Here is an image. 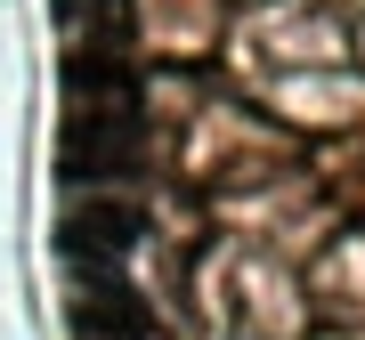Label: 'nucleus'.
<instances>
[{"mask_svg":"<svg viewBox=\"0 0 365 340\" xmlns=\"http://www.w3.org/2000/svg\"><path fill=\"white\" fill-rule=\"evenodd\" d=\"M138 170V122L130 114H106V105H73L66 138H57V179L66 186H114Z\"/></svg>","mask_w":365,"mask_h":340,"instance_id":"nucleus-1","label":"nucleus"},{"mask_svg":"<svg viewBox=\"0 0 365 340\" xmlns=\"http://www.w3.org/2000/svg\"><path fill=\"white\" fill-rule=\"evenodd\" d=\"M66 316H73L81 340H138V332H146V300L122 284L114 267H98V260H73V300H66Z\"/></svg>","mask_w":365,"mask_h":340,"instance_id":"nucleus-2","label":"nucleus"},{"mask_svg":"<svg viewBox=\"0 0 365 340\" xmlns=\"http://www.w3.org/2000/svg\"><path fill=\"white\" fill-rule=\"evenodd\" d=\"M138 235H146L138 203H114V195H90V203H73L66 219H57V243H66V260H98V267H114Z\"/></svg>","mask_w":365,"mask_h":340,"instance_id":"nucleus-3","label":"nucleus"},{"mask_svg":"<svg viewBox=\"0 0 365 340\" xmlns=\"http://www.w3.org/2000/svg\"><path fill=\"white\" fill-rule=\"evenodd\" d=\"M66 97L73 105H106V114H130L138 105V81L114 49H73L66 57Z\"/></svg>","mask_w":365,"mask_h":340,"instance_id":"nucleus-4","label":"nucleus"},{"mask_svg":"<svg viewBox=\"0 0 365 340\" xmlns=\"http://www.w3.org/2000/svg\"><path fill=\"white\" fill-rule=\"evenodd\" d=\"M81 9H98V0H57V16H81Z\"/></svg>","mask_w":365,"mask_h":340,"instance_id":"nucleus-5","label":"nucleus"}]
</instances>
